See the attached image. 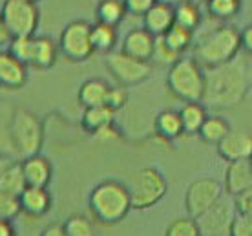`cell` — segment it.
<instances>
[{"mask_svg":"<svg viewBox=\"0 0 252 236\" xmlns=\"http://www.w3.org/2000/svg\"><path fill=\"white\" fill-rule=\"evenodd\" d=\"M247 90V75L243 63L230 61L205 71V97L210 106H234L243 99Z\"/></svg>","mask_w":252,"mask_h":236,"instance_id":"6da1fadb","label":"cell"},{"mask_svg":"<svg viewBox=\"0 0 252 236\" xmlns=\"http://www.w3.org/2000/svg\"><path fill=\"white\" fill-rule=\"evenodd\" d=\"M88 207L95 222L102 225L119 224L132 211V198L128 185L117 179L101 181L90 192Z\"/></svg>","mask_w":252,"mask_h":236,"instance_id":"7a4b0ae2","label":"cell"},{"mask_svg":"<svg viewBox=\"0 0 252 236\" xmlns=\"http://www.w3.org/2000/svg\"><path fill=\"white\" fill-rule=\"evenodd\" d=\"M243 44L241 33L232 26H221L195 46L194 59L205 68H214L236 59Z\"/></svg>","mask_w":252,"mask_h":236,"instance_id":"3957f363","label":"cell"},{"mask_svg":"<svg viewBox=\"0 0 252 236\" xmlns=\"http://www.w3.org/2000/svg\"><path fill=\"white\" fill-rule=\"evenodd\" d=\"M166 84L172 96L183 102H201L205 97V70L195 59L181 57L170 66Z\"/></svg>","mask_w":252,"mask_h":236,"instance_id":"277c9868","label":"cell"},{"mask_svg":"<svg viewBox=\"0 0 252 236\" xmlns=\"http://www.w3.org/2000/svg\"><path fill=\"white\" fill-rule=\"evenodd\" d=\"M9 137H11L13 152L22 160L35 156V154H40V148L44 145L42 121L32 110L17 108L15 112H11Z\"/></svg>","mask_w":252,"mask_h":236,"instance_id":"5b68a950","label":"cell"},{"mask_svg":"<svg viewBox=\"0 0 252 236\" xmlns=\"http://www.w3.org/2000/svg\"><path fill=\"white\" fill-rule=\"evenodd\" d=\"M7 50L28 68H37V70L51 68L61 55L59 42H55L48 35L13 37L7 44Z\"/></svg>","mask_w":252,"mask_h":236,"instance_id":"8992f818","label":"cell"},{"mask_svg":"<svg viewBox=\"0 0 252 236\" xmlns=\"http://www.w3.org/2000/svg\"><path fill=\"white\" fill-rule=\"evenodd\" d=\"M166 179L156 167H143L133 174L128 191L132 198V209H150L156 203H159L166 194Z\"/></svg>","mask_w":252,"mask_h":236,"instance_id":"52a82bcc","label":"cell"},{"mask_svg":"<svg viewBox=\"0 0 252 236\" xmlns=\"http://www.w3.org/2000/svg\"><path fill=\"white\" fill-rule=\"evenodd\" d=\"M0 17L13 38L35 35L40 13L37 4L32 0H4L0 7Z\"/></svg>","mask_w":252,"mask_h":236,"instance_id":"ba28073f","label":"cell"},{"mask_svg":"<svg viewBox=\"0 0 252 236\" xmlns=\"http://www.w3.org/2000/svg\"><path fill=\"white\" fill-rule=\"evenodd\" d=\"M59 50L68 61L82 63L92 57V24L86 20H71L59 37Z\"/></svg>","mask_w":252,"mask_h":236,"instance_id":"9c48e42d","label":"cell"},{"mask_svg":"<svg viewBox=\"0 0 252 236\" xmlns=\"http://www.w3.org/2000/svg\"><path fill=\"white\" fill-rule=\"evenodd\" d=\"M106 68L121 86H133L146 81L152 73V66L146 61L128 55L125 51H110L106 55Z\"/></svg>","mask_w":252,"mask_h":236,"instance_id":"30bf717a","label":"cell"},{"mask_svg":"<svg viewBox=\"0 0 252 236\" xmlns=\"http://www.w3.org/2000/svg\"><path fill=\"white\" fill-rule=\"evenodd\" d=\"M223 196V187L214 178L195 179L189 185L185 194V207L190 218H197L205 212Z\"/></svg>","mask_w":252,"mask_h":236,"instance_id":"8fae6325","label":"cell"},{"mask_svg":"<svg viewBox=\"0 0 252 236\" xmlns=\"http://www.w3.org/2000/svg\"><path fill=\"white\" fill-rule=\"evenodd\" d=\"M238 214L234 198L221 196L205 214L197 218V225L201 229L203 236H228V229L232 225L234 218Z\"/></svg>","mask_w":252,"mask_h":236,"instance_id":"7c38bea8","label":"cell"},{"mask_svg":"<svg viewBox=\"0 0 252 236\" xmlns=\"http://www.w3.org/2000/svg\"><path fill=\"white\" fill-rule=\"evenodd\" d=\"M30 70L9 50H0V88L20 90L28 84Z\"/></svg>","mask_w":252,"mask_h":236,"instance_id":"4fadbf2b","label":"cell"},{"mask_svg":"<svg viewBox=\"0 0 252 236\" xmlns=\"http://www.w3.org/2000/svg\"><path fill=\"white\" fill-rule=\"evenodd\" d=\"M218 152L228 163L252 158V134L243 130H230L221 143H218Z\"/></svg>","mask_w":252,"mask_h":236,"instance_id":"5bb4252c","label":"cell"},{"mask_svg":"<svg viewBox=\"0 0 252 236\" xmlns=\"http://www.w3.org/2000/svg\"><path fill=\"white\" fill-rule=\"evenodd\" d=\"M22 174H24L26 185L32 187H48L53 176V167L50 160L42 154H35L20 161Z\"/></svg>","mask_w":252,"mask_h":236,"instance_id":"9a60e30c","label":"cell"},{"mask_svg":"<svg viewBox=\"0 0 252 236\" xmlns=\"http://www.w3.org/2000/svg\"><path fill=\"white\" fill-rule=\"evenodd\" d=\"M20 211L28 216L38 218L44 216L51 209V194L48 187H32L28 185L19 196Z\"/></svg>","mask_w":252,"mask_h":236,"instance_id":"2e32d148","label":"cell"},{"mask_svg":"<svg viewBox=\"0 0 252 236\" xmlns=\"http://www.w3.org/2000/svg\"><path fill=\"white\" fill-rule=\"evenodd\" d=\"M154 44H156V37L148 33L145 28H135L132 32L126 33L125 40H123V48L121 50L139 59V61H152V53H154Z\"/></svg>","mask_w":252,"mask_h":236,"instance_id":"e0dca14e","label":"cell"},{"mask_svg":"<svg viewBox=\"0 0 252 236\" xmlns=\"http://www.w3.org/2000/svg\"><path fill=\"white\" fill-rule=\"evenodd\" d=\"M225 189L236 198L241 192L252 189V165L251 160H241L228 163L227 174H225Z\"/></svg>","mask_w":252,"mask_h":236,"instance_id":"ac0fdd59","label":"cell"},{"mask_svg":"<svg viewBox=\"0 0 252 236\" xmlns=\"http://www.w3.org/2000/svg\"><path fill=\"white\" fill-rule=\"evenodd\" d=\"M143 22H145L143 28L148 33H152L154 37H163L164 33L176 24V20H174V7L158 2V4H154L143 15Z\"/></svg>","mask_w":252,"mask_h":236,"instance_id":"d6986e66","label":"cell"},{"mask_svg":"<svg viewBox=\"0 0 252 236\" xmlns=\"http://www.w3.org/2000/svg\"><path fill=\"white\" fill-rule=\"evenodd\" d=\"M108 90H110V84L106 81H102V79H88L79 88V102L84 108L102 106V104H106Z\"/></svg>","mask_w":252,"mask_h":236,"instance_id":"ffe728a7","label":"cell"},{"mask_svg":"<svg viewBox=\"0 0 252 236\" xmlns=\"http://www.w3.org/2000/svg\"><path fill=\"white\" fill-rule=\"evenodd\" d=\"M115 119V112L108 108L106 104L102 106H92V108H84L82 114V128L90 132V134H99L101 130L112 127Z\"/></svg>","mask_w":252,"mask_h":236,"instance_id":"44dd1931","label":"cell"},{"mask_svg":"<svg viewBox=\"0 0 252 236\" xmlns=\"http://www.w3.org/2000/svg\"><path fill=\"white\" fill-rule=\"evenodd\" d=\"M154 128H156V134L161 139L166 141H174L181 134H185L179 110H163V112H159L158 117H156V123H154Z\"/></svg>","mask_w":252,"mask_h":236,"instance_id":"7402d4cb","label":"cell"},{"mask_svg":"<svg viewBox=\"0 0 252 236\" xmlns=\"http://www.w3.org/2000/svg\"><path fill=\"white\" fill-rule=\"evenodd\" d=\"M26 187L28 185H26V179H24V174H22L20 163L7 161L6 165L2 167V170H0V191L15 194V196H20V192L24 191Z\"/></svg>","mask_w":252,"mask_h":236,"instance_id":"603a6c76","label":"cell"},{"mask_svg":"<svg viewBox=\"0 0 252 236\" xmlns=\"http://www.w3.org/2000/svg\"><path fill=\"white\" fill-rule=\"evenodd\" d=\"M179 115H181L185 134H197L208 117L207 108L201 102H185L183 108L179 110Z\"/></svg>","mask_w":252,"mask_h":236,"instance_id":"cb8c5ba5","label":"cell"},{"mask_svg":"<svg viewBox=\"0 0 252 236\" xmlns=\"http://www.w3.org/2000/svg\"><path fill=\"white\" fill-rule=\"evenodd\" d=\"M92 44H94L95 51H102V53L114 51L115 44H117V28L102 24V22L92 24Z\"/></svg>","mask_w":252,"mask_h":236,"instance_id":"d4e9b609","label":"cell"},{"mask_svg":"<svg viewBox=\"0 0 252 236\" xmlns=\"http://www.w3.org/2000/svg\"><path fill=\"white\" fill-rule=\"evenodd\" d=\"M126 13L128 11H126V6L123 0H99L95 15H97V22L117 28L123 22Z\"/></svg>","mask_w":252,"mask_h":236,"instance_id":"484cf974","label":"cell"},{"mask_svg":"<svg viewBox=\"0 0 252 236\" xmlns=\"http://www.w3.org/2000/svg\"><path fill=\"white\" fill-rule=\"evenodd\" d=\"M230 132V125H228L227 119H223L220 115H208L207 121L203 123V127L199 128V137H201L205 143H212V145H218L223 141V137Z\"/></svg>","mask_w":252,"mask_h":236,"instance_id":"4316f807","label":"cell"},{"mask_svg":"<svg viewBox=\"0 0 252 236\" xmlns=\"http://www.w3.org/2000/svg\"><path fill=\"white\" fill-rule=\"evenodd\" d=\"M174 20H176L177 26L194 32L195 28L199 26V22H201V13H199V9H197L195 4L185 0L183 4H179V6L174 7Z\"/></svg>","mask_w":252,"mask_h":236,"instance_id":"83f0119b","label":"cell"},{"mask_svg":"<svg viewBox=\"0 0 252 236\" xmlns=\"http://www.w3.org/2000/svg\"><path fill=\"white\" fill-rule=\"evenodd\" d=\"M192 33L194 32H190L187 28H181V26L174 24L168 32L164 33L163 38H164V42L170 46L174 51L183 53V51L189 50V46L192 44Z\"/></svg>","mask_w":252,"mask_h":236,"instance_id":"f1b7e54d","label":"cell"},{"mask_svg":"<svg viewBox=\"0 0 252 236\" xmlns=\"http://www.w3.org/2000/svg\"><path fill=\"white\" fill-rule=\"evenodd\" d=\"M164 236H203V235L195 218L181 216L172 220L170 224H168V227L164 231Z\"/></svg>","mask_w":252,"mask_h":236,"instance_id":"f546056e","label":"cell"},{"mask_svg":"<svg viewBox=\"0 0 252 236\" xmlns=\"http://www.w3.org/2000/svg\"><path fill=\"white\" fill-rule=\"evenodd\" d=\"M241 7V0H207L208 13L220 20L232 19L234 15H238Z\"/></svg>","mask_w":252,"mask_h":236,"instance_id":"4dcf8cb0","label":"cell"},{"mask_svg":"<svg viewBox=\"0 0 252 236\" xmlns=\"http://www.w3.org/2000/svg\"><path fill=\"white\" fill-rule=\"evenodd\" d=\"M68 236H95L94 222L82 214H73L63 224Z\"/></svg>","mask_w":252,"mask_h":236,"instance_id":"1f68e13d","label":"cell"},{"mask_svg":"<svg viewBox=\"0 0 252 236\" xmlns=\"http://www.w3.org/2000/svg\"><path fill=\"white\" fill-rule=\"evenodd\" d=\"M181 59V53H177L164 42L163 37H156V44H154V53H152V61L161 64V66H168L176 64Z\"/></svg>","mask_w":252,"mask_h":236,"instance_id":"d6a6232c","label":"cell"},{"mask_svg":"<svg viewBox=\"0 0 252 236\" xmlns=\"http://www.w3.org/2000/svg\"><path fill=\"white\" fill-rule=\"evenodd\" d=\"M20 202L19 196L9 194V192L0 191V218L4 220H15L20 214Z\"/></svg>","mask_w":252,"mask_h":236,"instance_id":"836d02e7","label":"cell"},{"mask_svg":"<svg viewBox=\"0 0 252 236\" xmlns=\"http://www.w3.org/2000/svg\"><path fill=\"white\" fill-rule=\"evenodd\" d=\"M126 102H128V92H126V86H110L108 90V97H106V106L112 108L114 112L125 108Z\"/></svg>","mask_w":252,"mask_h":236,"instance_id":"e575fe53","label":"cell"},{"mask_svg":"<svg viewBox=\"0 0 252 236\" xmlns=\"http://www.w3.org/2000/svg\"><path fill=\"white\" fill-rule=\"evenodd\" d=\"M228 236H252V214L238 212L228 229Z\"/></svg>","mask_w":252,"mask_h":236,"instance_id":"d590c367","label":"cell"},{"mask_svg":"<svg viewBox=\"0 0 252 236\" xmlns=\"http://www.w3.org/2000/svg\"><path fill=\"white\" fill-rule=\"evenodd\" d=\"M126 6V11L132 15H145L154 4H158V0H123Z\"/></svg>","mask_w":252,"mask_h":236,"instance_id":"8d00e7d4","label":"cell"},{"mask_svg":"<svg viewBox=\"0 0 252 236\" xmlns=\"http://www.w3.org/2000/svg\"><path fill=\"white\" fill-rule=\"evenodd\" d=\"M234 202H236V209H238V212L252 214V189L241 192L240 196L234 198Z\"/></svg>","mask_w":252,"mask_h":236,"instance_id":"74e56055","label":"cell"},{"mask_svg":"<svg viewBox=\"0 0 252 236\" xmlns=\"http://www.w3.org/2000/svg\"><path fill=\"white\" fill-rule=\"evenodd\" d=\"M38 236H68V235H66L63 224H50V225H46Z\"/></svg>","mask_w":252,"mask_h":236,"instance_id":"f35d334b","label":"cell"},{"mask_svg":"<svg viewBox=\"0 0 252 236\" xmlns=\"http://www.w3.org/2000/svg\"><path fill=\"white\" fill-rule=\"evenodd\" d=\"M0 236H17V229L11 220L0 218Z\"/></svg>","mask_w":252,"mask_h":236,"instance_id":"ab89813d","label":"cell"},{"mask_svg":"<svg viewBox=\"0 0 252 236\" xmlns=\"http://www.w3.org/2000/svg\"><path fill=\"white\" fill-rule=\"evenodd\" d=\"M9 40H11V35H9V32L6 30V26L2 22V17H0V48L9 44Z\"/></svg>","mask_w":252,"mask_h":236,"instance_id":"60d3db41","label":"cell"},{"mask_svg":"<svg viewBox=\"0 0 252 236\" xmlns=\"http://www.w3.org/2000/svg\"><path fill=\"white\" fill-rule=\"evenodd\" d=\"M158 2H161V4H166V6L176 7V6H179V4H183L185 0H158Z\"/></svg>","mask_w":252,"mask_h":236,"instance_id":"b9f144b4","label":"cell"},{"mask_svg":"<svg viewBox=\"0 0 252 236\" xmlns=\"http://www.w3.org/2000/svg\"><path fill=\"white\" fill-rule=\"evenodd\" d=\"M7 161H9V160H6V156H0V170H2V167L6 165Z\"/></svg>","mask_w":252,"mask_h":236,"instance_id":"7bdbcfd3","label":"cell"},{"mask_svg":"<svg viewBox=\"0 0 252 236\" xmlns=\"http://www.w3.org/2000/svg\"><path fill=\"white\" fill-rule=\"evenodd\" d=\"M189 2H192V4L197 6V4H201V2H207V0H189Z\"/></svg>","mask_w":252,"mask_h":236,"instance_id":"ee69618b","label":"cell"},{"mask_svg":"<svg viewBox=\"0 0 252 236\" xmlns=\"http://www.w3.org/2000/svg\"><path fill=\"white\" fill-rule=\"evenodd\" d=\"M32 2H35V4H37V2H38V0H32Z\"/></svg>","mask_w":252,"mask_h":236,"instance_id":"f6af8a7d","label":"cell"},{"mask_svg":"<svg viewBox=\"0 0 252 236\" xmlns=\"http://www.w3.org/2000/svg\"><path fill=\"white\" fill-rule=\"evenodd\" d=\"M251 165H252V158H251Z\"/></svg>","mask_w":252,"mask_h":236,"instance_id":"bcb514c9","label":"cell"}]
</instances>
